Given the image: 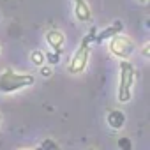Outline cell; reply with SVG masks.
Segmentation results:
<instances>
[{
  "label": "cell",
  "mask_w": 150,
  "mask_h": 150,
  "mask_svg": "<svg viewBox=\"0 0 150 150\" xmlns=\"http://www.w3.org/2000/svg\"><path fill=\"white\" fill-rule=\"evenodd\" d=\"M30 85H34L32 74H20L13 69H6L0 72V94H13Z\"/></svg>",
  "instance_id": "obj_1"
},
{
  "label": "cell",
  "mask_w": 150,
  "mask_h": 150,
  "mask_svg": "<svg viewBox=\"0 0 150 150\" xmlns=\"http://www.w3.org/2000/svg\"><path fill=\"white\" fill-rule=\"evenodd\" d=\"M96 28H92L83 39H81V42H80V48L76 50V53H74V57L71 58V62H69V67H67V71L71 72V74H80V72H83L85 69H87V65H88V57H90V46H92V42H94V39H96Z\"/></svg>",
  "instance_id": "obj_2"
},
{
  "label": "cell",
  "mask_w": 150,
  "mask_h": 150,
  "mask_svg": "<svg viewBox=\"0 0 150 150\" xmlns=\"http://www.w3.org/2000/svg\"><path fill=\"white\" fill-rule=\"evenodd\" d=\"M136 83V69L129 60L120 62V80H118V101L129 103L132 97V88Z\"/></svg>",
  "instance_id": "obj_3"
},
{
  "label": "cell",
  "mask_w": 150,
  "mask_h": 150,
  "mask_svg": "<svg viewBox=\"0 0 150 150\" xmlns=\"http://www.w3.org/2000/svg\"><path fill=\"white\" fill-rule=\"evenodd\" d=\"M110 41V53L113 57H118V58H129V55L134 51V42L127 37V35H122L120 32L115 34L113 37L108 39Z\"/></svg>",
  "instance_id": "obj_4"
},
{
  "label": "cell",
  "mask_w": 150,
  "mask_h": 150,
  "mask_svg": "<svg viewBox=\"0 0 150 150\" xmlns=\"http://www.w3.org/2000/svg\"><path fill=\"white\" fill-rule=\"evenodd\" d=\"M46 42L50 44L51 51H57V53L62 55V51H64V48H65V35H64L60 30L51 28V30L46 34Z\"/></svg>",
  "instance_id": "obj_5"
},
{
  "label": "cell",
  "mask_w": 150,
  "mask_h": 150,
  "mask_svg": "<svg viewBox=\"0 0 150 150\" xmlns=\"http://www.w3.org/2000/svg\"><path fill=\"white\" fill-rule=\"evenodd\" d=\"M72 2H74V16H76L78 21L87 23L92 20V11L85 0H72Z\"/></svg>",
  "instance_id": "obj_6"
},
{
  "label": "cell",
  "mask_w": 150,
  "mask_h": 150,
  "mask_svg": "<svg viewBox=\"0 0 150 150\" xmlns=\"http://www.w3.org/2000/svg\"><path fill=\"white\" fill-rule=\"evenodd\" d=\"M122 28H124L122 21H115L111 27H108V28H104V30H101V32H96V39H94V42H96V44H103L104 41H108L110 37H113L115 34L122 32Z\"/></svg>",
  "instance_id": "obj_7"
},
{
  "label": "cell",
  "mask_w": 150,
  "mask_h": 150,
  "mask_svg": "<svg viewBox=\"0 0 150 150\" xmlns=\"http://www.w3.org/2000/svg\"><path fill=\"white\" fill-rule=\"evenodd\" d=\"M106 122H108V125L111 129H122L124 124H125V115L120 110H111V111H108Z\"/></svg>",
  "instance_id": "obj_8"
},
{
  "label": "cell",
  "mask_w": 150,
  "mask_h": 150,
  "mask_svg": "<svg viewBox=\"0 0 150 150\" xmlns=\"http://www.w3.org/2000/svg\"><path fill=\"white\" fill-rule=\"evenodd\" d=\"M30 60H32V64L34 65H42L46 60H44V53L41 51V50H34L32 53H30Z\"/></svg>",
  "instance_id": "obj_9"
},
{
  "label": "cell",
  "mask_w": 150,
  "mask_h": 150,
  "mask_svg": "<svg viewBox=\"0 0 150 150\" xmlns=\"http://www.w3.org/2000/svg\"><path fill=\"white\" fill-rule=\"evenodd\" d=\"M44 60H46L50 65H57V64L60 62V53H57V51H48V53H44Z\"/></svg>",
  "instance_id": "obj_10"
},
{
  "label": "cell",
  "mask_w": 150,
  "mask_h": 150,
  "mask_svg": "<svg viewBox=\"0 0 150 150\" xmlns=\"http://www.w3.org/2000/svg\"><path fill=\"white\" fill-rule=\"evenodd\" d=\"M131 139L129 138H120L118 139V148H124V150H131Z\"/></svg>",
  "instance_id": "obj_11"
},
{
  "label": "cell",
  "mask_w": 150,
  "mask_h": 150,
  "mask_svg": "<svg viewBox=\"0 0 150 150\" xmlns=\"http://www.w3.org/2000/svg\"><path fill=\"white\" fill-rule=\"evenodd\" d=\"M41 67V74L42 76H51L53 74V65H39Z\"/></svg>",
  "instance_id": "obj_12"
},
{
  "label": "cell",
  "mask_w": 150,
  "mask_h": 150,
  "mask_svg": "<svg viewBox=\"0 0 150 150\" xmlns=\"http://www.w3.org/2000/svg\"><path fill=\"white\" fill-rule=\"evenodd\" d=\"M42 148H57V143H53L51 139H44V143H42Z\"/></svg>",
  "instance_id": "obj_13"
},
{
  "label": "cell",
  "mask_w": 150,
  "mask_h": 150,
  "mask_svg": "<svg viewBox=\"0 0 150 150\" xmlns=\"http://www.w3.org/2000/svg\"><path fill=\"white\" fill-rule=\"evenodd\" d=\"M148 51H150V44L146 42V44L141 48V55H143V57H148Z\"/></svg>",
  "instance_id": "obj_14"
},
{
  "label": "cell",
  "mask_w": 150,
  "mask_h": 150,
  "mask_svg": "<svg viewBox=\"0 0 150 150\" xmlns=\"http://www.w3.org/2000/svg\"><path fill=\"white\" fill-rule=\"evenodd\" d=\"M141 2H143V4H146V2H148V0H141Z\"/></svg>",
  "instance_id": "obj_15"
},
{
  "label": "cell",
  "mask_w": 150,
  "mask_h": 150,
  "mask_svg": "<svg viewBox=\"0 0 150 150\" xmlns=\"http://www.w3.org/2000/svg\"><path fill=\"white\" fill-rule=\"evenodd\" d=\"M0 124H2V115H0Z\"/></svg>",
  "instance_id": "obj_16"
}]
</instances>
